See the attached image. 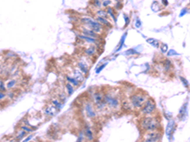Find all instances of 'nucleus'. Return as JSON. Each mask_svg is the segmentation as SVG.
<instances>
[{
    "instance_id": "obj_1",
    "label": "nucleus",
    "mask_w": 190,
    "mask_h": 142,
    "mask_svg": "<svg viewBox=\"0 0 190 142\" xmlns=\"http://www.w3.org/2000/svg\"><path fill=\"white\" fill-rule=\"evenodd\" d=\"M139 127L143 133L152 132V131H162L161 118L156 116L141 117L139 120Z\"/></svg>"
},
{
    "instance_id": "obj_2",
    "label": "nucleus",
    "mask_w": 190,
    "mask_h": 142,
    "mask_svg": "<svg viewBox=\"0 0 190 142\" xmlns=\"http://www.w3.org/2000/svg\"><path fill=\"white\" fill-rule=\"evenodd\" d=\"M104 98L106 101L107 108L108 112H118L121 110V97L120 95L113 91H107L104 92Z\"/></svg>"
},
{
    "instance_id": "obj_3",
    "label": "nucleus",
    "mask_w": 190,
    "mask_h": 142,
    "mask_svg": "<svg viewBox=\"0 0 190 142\" xmlns=\"http://www.w3.org/2000/svg\"><path fill=\"white\" fill-rule=\"evenodd\" d=\"M90 101L95 106V109L98 114L107 111L106 101L104 98V92H102L101 90H94L90 94Z\"/></svg>"
},
{
    "instance_id": "obj_4",
    "label": "nucleus",
    "mask_w": 190,
    "mask_h": 142,
    "mask_svg": "<svg viewBox=\"0 0 190 142\" xmlns=\"http://www.w3.org/2000/svg\"><path fill=\"white\" fill-rule=\"evenodd\" d=\"M147 98H148V96L146 93H143L141 91L131 94L129 98H127L131 110H133V111H139L142 108L143 103L146 102V101L147 100Z\"/></svg>"
},
{
    "instance_id": "obj_5",
    "label": "nucleus",
    "mask_w": 190,
    "mask_h": 142,
    "mask_svg": "<svg viewBox=\"0 0 190 142\" xmlns=\"http://www.w3.org/2000/svg\"><path fill=\"white\" fill-rule=\"evenodd\" d=\"M79 22L82 24L83 26L88 27V29H90L91 30H93L94 32H96L98 35H102L103 32H104V29L105 27L101 25L100 23L97 22L95 19L91 18L90 16H83L79 19Z\"/></svg>"
},
{
    "instance_id": "obj_6",
    "label": "nucleus",
    "mask_w": 190,
    "mask_h": 142,
    "mask_svg": "<svg viewBox=\"0 0 190 142\" xmlns=\"http://www.w3.org/2000/svg\"><path fill=\"white\" fill-rule=\"evenodd\" d=\"M157 112V105L153 98H147V100L142 106V108L139 110L141 117H147V116H154Z\"/></svg>"
},
{
    "instance_id": "obj_7",
    "label": "nucleus",
    "mask_w": 190,
    "mask_h": 142,
    "mask_svg": "<svg viewBox=\"0 0 190 142\" xmlns=\"http://www.w3.org/2000/svg\"><path fill=\"white\" fill-rule=\"evenodd\" d=\"M162 131H152L143 133L141 142H162Z\"/></svg>"
},
{
    "instance_id": "obj_8",
    "label": "nucleus",
    "mask_w": 190,
    "mask_h": 142,
    "mask_svg": "<svg viewBox=\"0 0 190 142\" xmlns=\"http://www.w3.org/2000/svg\"><path fill=\"white\" fill-rule=\"evenodd\" d=\"M84 111L88 120H95L98 117V113L96 111L95 106L90 101H88L84 103Z\"/></svg>"
},
{
    "instance_id": "obj_9",
    "label": "nucleus",
    "mask_w": 190,
    "mask_h": 142,
    "mask_svg": "<svg viewBox=\"0 0 190 142\" xmlns=\"http://www.w3.org/2000/svg\"><path fill=\"white\" fill-rule=\"evenodd\" d=\"M76 35H77V38L80 39L81 41L84 42V43H86V44H88V45H95V46H100L101 43H102L101 39H96V38L85 36V35L81 34V33H80V34L77 33Z\"/></svg>"
},
{
    "instance_id": "obj_10",
    "label": "nucleus",
    "mask_w": 190,
    "mask_h": 142,
    "mask_svg": "<svg viewBox=\"0 0 190 142\" xmlns=\"http://www.w3.org/2000/svg\"><path fill=\"white\" fill-rule=\"evenodd\" d=\"M99 46H97L95 45H88L86 47H84L83 49V53L85 56L87 57H96V54H97V49H98Z\"/></svg>"
},
{
    "instance_id": "obj_11",
    "label": "nucleus",
    "mask_w": 190,
    "mask_h": 142,
    "mask_svg": "<svg viewBox=\"0 0 190 142\" xmlns=\"http://www.w3.org/2000/svg\"><path fill=\"white\" fill-rule=\"evenodd\" d=\"M79 30H80V33L85 35V36L92 37V38H96V39H101L100 35H98L96 32H94L93 30H91L90 29H88V27H85V26H80Z\"/></svg>"
},
{
    "instance_id": "obj_12",
    "label": "nucleus",
    "mask_w": 190,
    "mask_h": 142,
    "mask_svg": "<svg viewBox=\"0 0 190 142\" xmlns=\"http://www.w3.org/2000/svg\"><path fill=\"white\" fill-rule=\"evenodd\" d=\"M83 134L85 136V139L88 142H92L95 139V136H94V132L92 131V129L88 126V124L85 125V127L83 129Z\"/></svg>"
},
{
    "instance_id": "obj_13",
    "label": "nucleus",
    "mask_w": 190,
    "mask_h": 142,
    "mask_svg": "<svg viewBox=\"0 0 190 142\" xmlns=\"http://www.w3.org/2000/svg\"><path fill=\"white\" fill-rule=\"evenodd\" d=\"M69 75H71V76H72L74 79H76V80L78 81L80 84H82V82L85 81V77H86L77 67L72 68L71 70V74H69Z\"/></svg>"
},
{
    "instance_id": "obj_14",
    "label": "nucleus",
    "mask_w": 190,
    "mask_h": 142,
    "mask_svg": "<svg viewBox=\"0 0 190 142\" xmlns=\"http://www.w3.org/2000/svg\"><path fill=\"white\" fill-rule=\"evenodd\" d=\"M44 115L47 116V117H55L57 114H58V110L54 107L52 104H48L46 107L44 108Z\"/></svg>"
},
{
    "instance_id": "obj_15",
    "label": "nucleus",
    "mask_w": 190,
    "mask_h": 142,
    "mask_svg": "<svg viewBox=\"0 0 190 142\" xmlns=\"http://www.w3.org/2000/svg\"><path fill=\"white\" fill-rule=\"evenodd\" d=\"M187 108H188V102H184L183 104V106L181 107L180 111H179V115H178V117L180 118L181 120H184L186 118V115H187Z\"/></svg>"
},
{
    "instance_id": "obj_16",
    "label": "nucleus",
    "mask_w": 190,
    "mask_h": 142,
    "mask_svg": "<svg viewBox=\"0 0 190 142\" xmlns=\"http://www.w3.org/2000/svg\"><path fill=\"white\" fill-rule=\"evenodd\" d=\"M175 127H176V122L173 120H168V124L166 126V129H165V135L168 137H170V135L175 131Z\"/></svg>"
},
{
    "instance_id": "obj_17",
    "label": "nucleus",
    "mask_w": 190,
    "mask_h": 142,
    "mask_svg": "<svg viewBox=\"0 0 190 142\" xmlns=\"http://www.w3.org/2000/svg\"><path fill=\"white\" fill-rule=\"evenodd\" d=\"M65 79H66V82H69V84H71L74 88H77L81 84L80 82L76 80V79H74L72 76H71V75H69V74L65 75Z\"/></svg>"
},
{
    "instance_id": "obj_18",
    "label": "nucleus",
    "mask_w": 190,
    "mask_h": 142,
    "mask_svg": "<svg viewBox=\"0 0 190 142\" xmlns=\"http://www.w3.org/2000/svg\"><path fill=\"white\" fill-rule=\"evenodd\" d=\"M29 134L27 133V132H25V131H23L22 129H17L16 130V132H15V136H14V138H15V140H16L17 142H19V141H21L23 138H25V137L28 136Z\"/></svg>"
},
{
    "instance_id": "obj_19",
    "label": "nucleus",
    "mask_w": 190,
    "mask_h": 142,
    "mask_svg": "<svg viewBox=\"0 0 190 142\" xmlns=\"http://www.w3.org/2000/svg\"><path fill=\"white\" fill-rule=\"evenodd\" d=\"M95 20L98 22V23H100L101 25H102L104 27H107V29H110V27H112L110 21L108 20V18H105V17H96Z\"/></svg>"
},
{
    "instance_id": "obj_20",
    "label": "nucleus",
    "mask_w": 190,
    "mask_h": 142,
    "mask_svg": "<svg viewBox=\"0 0 190 142\" xmlns=\"http://www.w3.org/2000/svg\"><path fill=\"white\" fill-rule=\"evenodd\" d=\"M50 104H52L54 107L58 110V111H60V110L63 108V106H64V104L59 101V98H52V101H50Z\"/></svg>"
},
{
    "instance_id": "obj_21",
    "label": "nucleus",
    "mask_w": 190,
    "mask_h": 142,
    "mask_svg": "<svg viewBox=\"0 0 190 142\" xmlns=\"http://www.w3.org/2000/svg\"><path fill=\"white\" fill-rule=\"evenodd\" d=\"M115 11L116 10L113 9L112 7H108L106 9V13L107 14V16H110V18L113 20V22L116 24V22H117V19H116V15H115Z\"/></svg>"
},
{
    "instance_id": "obj_22",
    "label": "nucleus",
    "mask_w": 190,
    "mask_h": 142,
    "mask_svg": "<svg viewBox=\"0 0 190 142\" xmlns=\"http://www.w3.org/2000/svg\"><path fill=\"white\" fill-rule=\"evenodd\" d=\"M65 90H66V94L68 95V96H71V95L74 93L75 91V88L73 87V86L71 84H69V82H66V84H65Z\"/></svg>"
},
{
    "instance_id": "obj_23",
    "label": "nucleus",
    "mask_w": 190,
    "mask_h": 142,
    "mask_svg": "<svg viewBox=\"0 0 190 142\" xmlns=\"http://www.w3.org/2000/svg\"><path fill=\"white\" fill-rule=\"evenodd\" d=\"M16 84H17V80H15V79H10L6 84V88H7V90L14 89Z\"/></svg>"
},
{
    "instance_id": "obj_24",
    "label": "nucleus",
    "mask_w": 190,
    "mask_h": 142,
    "mask_svg": "<svg viewBox=\"0 0 190 142\" xmlns=\"http://www.w3.org/2000/svg\"><path fill=\"white\" fill-rule=\"evenodd\" d=\"M18 127L20 129H22L23 131L27 132L28 134H32L34 130H35V129H33L32 127H30V126L26 125V124H23V123H18Z\"/></svg>"
},
{
    "instance_id": "obj_25",
    "label": "nucleus",
    "mask_w": 190,
    "mask_h": 142,
    "mask_svg": "<svg viewBox=\"0 0 190 142\" xmlns=\"http://www.w3.org/2000/svg\"><path fill=\"white\" fill-rule=\"evenodd\" d=\"M68 95L66 94V92L65 91H62V92H59L58 93V96H57V98H59V101L62 102L63 104H65L66 102H67V100H68Z\"/></svg>"
},
{
    "instance_id": "obj_26",
    "label": "nucleus",
    "mask_w": 190,
    "mask_h": 142,
    "mask_svg": "<svg viewBox=\"0 0 190 142\" xmlns=\"http://www.w3.org/2000/svg\"><path fill=\"white\" fill-rule=\"evenodd\" d=\"M126 35H127V32L124 33V35L122 36V38H121V40H120L119 45L117 46V47H116L115 52H118V51H120V50L122 49V47L124 46V43H125V39H126Z\"/></svg>"
},
{
    "instance_id": "obj_27",
    "label": "nucleus",
    "mask_w": 190,
    "mask_h": 142,
    "mask_svg": "<svg viewBox=\"0 0 190 142\" xmlns=\"http://www.w3.org/2000/svg\"><path fill=\"white\" fill-rule=\"evenodd\" d=\"M146 42L150 44L151 46H153L154 47H156V49H159V46H160V42H159L157 39H154V38H147Z\"/></svg>"
},
{
    "instance_id": "obj_28",
    "label": "nucleus",
    "mask_w": 190,
    "mask_h": 142,
    "mask_svg": "<svg viewBox=\"0 0 190 142\" xmlns=\"http://www.w3.org/2000/svg\"><path fill=\"white\" fill-rule=\"evenodd\" d=\"M171 67H172V62L169 60V59H165L164 61V68L166 72H169L170 70H171Z\"/></svg>"
},
{
    "instance_id": "obj_29",
    "label": "nucleus",
    "mask_w": 190,
    "mask_h": 142,
    "mask_svg": "<svg viewBox=\"0 0 190 142\" xmlns=\"http://www.w3.org/2000/svg\"><path fill=\"white\" fill-rule=\"evenodd\" d=\"M95 15L96 17H105V18H107V14L106 13V10H103V9H98L95 11Z\"/></svg>"
},
{
    "instance_id": "obj_30",
    "label": "nucleus",
    "mask_w": 190,
    "mask_h": 142,
    "mask_svg": "<svg viewBox=\"0 0 190 142\" xmlns=\"http://www.w3.org/2000/svg\"><path fill=\"white\" fill-rule=\"evenodd\" d=\"M107 64H108L107 62H105V63L102 62V63H101V64L96 67V74H99V73L101 72V71H102V70H103V69L107 65Z\"/></svg>"
},
{
    "instance_id": "obj_31",
    "label": "nucleus",
    "mask_w": 190,
    "mask_h": 142,
    "mask_svg": "<svg viewBox=\"0 0 190 142\" xmlns=\"http://www.w3.org/2000/svg\"><path fill=\"white\" fill-rule=\"evenodd\" d=\"M113 5V0H103L102 1V7L107 9L108 7H111Z\"/></svg>"
},
{
    "instance_id": "obj_32",
    "label": "nucleus",
    "mask_w": 190,
    "mask_h": 142,
    "mask_svg": "<svg viewBox=\"0 0 190 142\" xmlns=\"http://www.w3.org/2000/svg\"><path fill=\"white\" fill-rule=\"evenodd\" d=\"M139 52L138 51L135 50V49H130L129 50H126V52H125V55H126V56H133V55L135 54H138Z\"/></svg>"
},
{
    "instance_id": "obj_33",
    "label": "nucleus",
    "mask_w": 190,
    "mask_h": 142,
    "mask_svg": "<svg viewBox=\"0 0 190 142\" xmlns=\"http://www.w3.org/2000/svg\"><path fill=\"white\" fill-rule=\"evenodd\" d=\"M7 94V98H10V100H13V98L15 97V91L13 89L9 90L8 92H6Z\"/></svg>"
},
{
    "instance_id": "obj_34",
    "label": "nucleus",
    "mask_w": 190,
    "mask_h": 142,
    "mask_svg": "<svg viewBox=\"0 0 190 142\" xmlns=\"http://www.w3.org/2000/svg\"><path fill=\"white\" fill-rule=\"evenodd\" d=\"M159 49H161L162 51V53H166L168 51V46L166 44H160V46H159Z\"/></svg>"
},
{
    "instance_id": "obj_35",
    "label": "nucleus",
    "mask_w": 190,
    "mask_h": 142,
    "mask_svg": "<svg viewBox=\"0 0 190 142\" xmlns=\"http://www.w3.org/2000/svg\"><path fill=\"white\" fill-rule=\"evenodd\" d=\"M92 5L95 8L101 9V8H102V1H101V0H92Z\"/></svg>"
},
{
    "instance_id": "obj_36",
    "label": "nucleus",
    "mask_w": 190,
    "mask_h": 142,
    "mask_svg": "<svg viewBox=\"0 0 190 142\" xmlns=\"http://www.w3.org/2000/svg\"><path fill=\"white\" fill-rule=\"evenodd\" d=\"M179 79H180V81L183 82V84L184 85V87H186V88L189 87V84H188V81L186 80V79H185L184 77H182V76H180Z\"/></svg>"
},
{
    "instance_id": "obj_37",
    "label": "nucleus",
    "mask_w": 190,
    "mask_h": 142,
    "mask_svg": "<svg viewBox=\"0 0 190 142\" xmlns=\"http://www.w3.org/2000/svg\"><path fill=\"white\" fill-rule=\"evenodd\" d=\"M6 84L3 81L0 82V91H2V92H6Z\"/></svg>"
},
{
    "instance_id": "obj_38",
    "label": "nucleus",
    "mask_w": 190,
    "mask_h": 142,
    "mask_svg": "<svg viewBox=\"0 0 190 142\" xmlns=\"http://www.w3.org/2000/svg\"><path fill=\"white\" fill-rule=\"evenodd\" d=\"M32 137H33V136L32 135V134H29V135L24 138V140H22L21 142H30V140H32Z\"/></svg>"
},
{
    "instance_id": "obj_39",
    "label": "nucleus",
    "mask_w": 190,
    "mask_h": 142,
    "mask_svg": "<svg viewBox=\"0 0 190 142\" xmlns=\"http://www.w3.org/2000/svg\"><path fill=\"white\" fill-rule=\"evenodd\" d=\"M6 98H7V94H6V92L0 91V101H3L4 100H6Z\"/></svg>"
},
{
    "instance_id": "obj_40",
    "label": "nucleus",
    "mask_w": 190,
    "mask_h": 142,
    "mask_svg": "<svg viewBox=\"0 0 190 142\" xmlns=\"http://www.w3.org/2000/svg\"><path fill=\"white\" fill-rule=\"evenodd\" d=\"M166 53H167V57H171V56H173V55H178V53H177L176 51L174 50V49L168 50V51H167V52H166Z\"/></svg>"
},
{
    "instance_id": "obj_41",
    "label": "nucleus",
    "mask_w": 190,
    "mask_h": 142,
    "mask_svg": "<svg viewBox=\"0 0 190 142\" xmlns=\"http://www.w3.org/2000/svg\"><path fill=\"white\" fill-rule=\"evenodd\" d=\"M124 18H125V26L126 27L129 24V16L126 14H124Z\"/></svg>"
},
{
    "instance_id": "obj_42",
    "label": "nucleus",
    "mask_w": 190,
    "mask_h": 142,
    "mask_svg": "<svg viewBox=\"0 0 190 142\" xmlns=\"http://www.w3.org/2000/svg\"><path fill=\"white\" fill-rule=\"evenodd\" d=\"M165 118L167 120H172V114L171 113H165Z\"/></svg>"
},
{
    "instance_id": "obj_43",
    "label": "nucleus",
    "mask_w": 190,
    "mask_h": 142,
    "mask_svg": "<svg viewBox=\"0 0 190 142\" xmlns=\"http://www.w3.org/2000/svg\"><path fill=\"white\" fill-rule=\"evenodd\" d=\"M142 26V22L140 21V19H136V22H135V27H137V29H139V27H141Z\"/></svg>"
},
{
    "instance_id": "obj_44",
    "label": "nucleus",
    "mask_w": 190,
    "mask_h": 142,
    "mask_svg": "<svg viewBox=\"0 0 190 142\" xmlns=\"http://www.w3.org/2000/svg\"><path fill=\"white\" fill-rule=\"evenodd\" d=\"M188 13V9H184L183 11H182V13H181L180 16H184V15L185 13Z\"/></svg>"
},
{
    "instance_id": "obj_45",
    "label": "nucleus",
    "mask_w": 190,
    "mask_h": 142,
    "mask_svg": "<svg viewBox=\"0 0 190 142\" xmlns=\"http://www.w3.org/2000/svg\"><path fill=\"white\" fill-rule=\"evenodd\" d=\"M162 5H165V6H167L168 5V1H167V0H162Z\"/></svg>"
},
{
    "instance_id": "obj_46",
    "label": "nucleus",
    "mask_w": 190,
    "mask_h": 142,
    "mask_svg": "<svg viewBox=\"0 0 190 142\" xmlns=\"http://www.w3.org/2000/svg\"><path fill=\"white\" fill-rule=\"evenodd\" d=\"M75 142H80V141H78V140H76V141H75Z\"/></svg>"
},
{
    "instance_id": "obj_47",
    "label": "nucleus",
    "mask_w": 190,
    "mask_h": 142,
    "mask_svg": "<svg viewBox=\"0 0 190 142\" xmlns=\"http://www.w3.org/2000/svg\"><path fill=\"white\" fill-rule=\"evenodd\" d=\"M0 65H1V63H0Z\"/></svg>"
},
{
    "instance_id": "obj_48",
    "label": "nucleus",
    "mask_w": 190,
    "mask_h": 142,
    "mask_svg": "<svg viewBox=\"0 0 190 142\" xmlns=\"http://www.w3.org/2000/svg\"></svg>"
}]
</instances>
